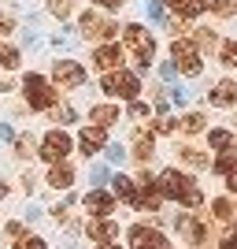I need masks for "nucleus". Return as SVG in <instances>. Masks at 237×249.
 Segmentation results:
<instances>
[{
	"label": "nucleus",
	"instance_id": "nucleus-16",
	"mask_svg": "<svg viewBox=\"0 0 237 249\" xmlns=\"http://www.w3.org/2000/svg\"><path fill=\"white\" fill-rule=\"evenodd\" d=\"M163 4L174 11V15H182V19H196V15L207 11V0H163Z\"/></svg>",
	"mask_w": 237,
	"mask_h": 249
},
{
	"label": "nucleus",
	"instance_id": "nucleus-35",
	"mask_svg": "<svg viewBox=\"0 0 237 249\" xmlns=\"http://www.w3.org/2000/svg\"><path fill=\"white\" fill-rule=\"evenodd\" d=\"M148 15H152L156 22H163V19H167V11H163V0H152V4H148Z\"/></svg>",
	"mask_w": 237,
	"mask_h": 249
},
{
	"label": "nucleus",
	"instance_id": "nucleus-24",
	"mask_svg": "<svg viewBox=\"0 0 237 249\" xmlns=\"http://www.w3.org/2000/svg\"><path fill=\"white\" fill-rule=\"evenodd\" d=\"M211 216H215L219 223H230V219H234V205H230L226 197H215V205H211Z\"/></svg>",
	"mask_w": 237,
	"mask_h": 249
},
{
	"label": "nucleus",
	"instance_id": "nucleus-22",
	"mask_svg": "<svg viewBox=\"0 0 237 249\" xmlns=\"http://www.w3.org/2000/svg\"><path fill=\"white\" fill-rule=\"evenodd\" d=\"M152 153H156V142H152V134H137V138H134V156L144 164V160H152Z\"/></svg>",
	"mask_w": 237,
	"mask_h": 249
},
{
	"label": "nucleus",
	"instance_id": "nucleus-21",
	"mask_svg": "<svg viewBox=\"0 0 237 249\" xmlns=\"http://www.w3.org/2000/svg\"><path fill=\"white\" fill-rule=\"evenodd\" d=\"M115 234H119V227H115L111 219H100V223H89V238H96V242H111Z\"/></svg>",
	"mask_w": 237,
	"mask_h": 249
},
{
	"label": "nucleus",
	"instance_id": "nucleus-18",
	"mask_svg": "<svg viewBox=\"0 0 237 249\" xmlns=\"http://www.w3.org/2000/svg\"><path fill=\"white\" fill-rule=\"evenodd\" d=\"M89 119H93V126H104V130H108V126L119 119V108H111V104H96L93 112H89Z\"/></svg>",
	"mask_w": 237,
	"mask_h": 249
},
{
	"label": "nucleus",
	"instance_id": "nucleus-43",
	"mask_svg": "<svg viewBox=\"0 0 237 249\" xmlns=\"http://www.w3.org/2000/svg\"><path fill=\"white\" fill-rule=\"evenodd\" d=\"M96 4H100V8H108V11H111V8H119L123 0H96Z\"/></svg>",
	"mask_w": 237,
	"mask_h": 249
},
{
	"label": "nucleus",
	"instance_id": "nucleus-11",
	"mask_svg": "<svg viewBox=\"0 0 237 249\" xmlns=\"http://www.w3.org/2000/svg\"><path fill=\"white\" fill-rule=\"evenodd\" d=\"M207 101L215 104V108H234V104H237V82H234V78L215 82V86H211V93H207Z\"/></svg>",
	"mask_w": 237,
	"mask_h": 249
},
{
	"label": "nucleus",
	"instance_id": "nucleus-33",
	"mask_svg": "<svg viewBox=\"0 0 237 249\" xmlns=\"http://www.w3.org/2000/svg\"><path fill=\"white\" fill-rule=\"evenodd\" d=\"M15 249H45V242L37 234H22V238H15Z\"/></svg>",
	"mask_w": 237,
	"mask_h": 249
},
{
	"label": "nucleus",
	"instance_id": "nucleus-17",
	"mask_svg": "<svg viewBox=\"0 0 237 249\" xmlns=\"http://www.w3.org/2000/svg\"><path fill=\"white\" fill-rule=\"evenodd\" d=\"M207 145L215 149V153H237V138L230 134V130H211V134H207Z\"/></svg>",
	"mask_w": 237,
	"mask_h": 249
},
{
	"label": "nucleus",
	"instance_id": "nucleus-4",
	"mask_svg": "<svg viewBox=\"0 0 237 249\" xmlns=\"http://www.w3.org/2000/svg\"><path fill=\"white\" fill-rule=\"evenodd\" d=\"M100 89H104V93H111V97H123V101H134L137 89H141V82H137V74H134V71L115 67V71H104Z\"/></svg>",
	"mask_w": 237,
	"mask_h": 249
},
{
	"label": "nucleus",
	"instance_id": "nucleus-10",
	"mask_svg": "<svg viewBox=\"0 0 237 249\" xmlns=\"http://www.w3.org/2000/svg\"><path fill=\"white\" fill-rule=\"evenodd\" d=\"M52 78H56V86H63V89H78V86L85 82V71H82L74 60H56Z\"/></svg>",
	"mask_w": 237,
	"mask_h": 249
},
{
	"label": "nucleus",
	"instance_id": "nucleus-30",
	"mask_svg": "<svg viewBox=\"0 0 237 249\" xmlns=\"http://www.w3.org/2000/svg\"><path fill=\"white\" fill-rule=\"evenodd\" d=\"M215 45H219L215 30H196V49H215Z\"/></svg>",
	"mask_w": 237,
	"mask_h": 249
},
{
	"label": "nucleus",
	"instance_id": "nucleus-9",
	"mask_svg": "<svg viewBox=\"0 0 237 249\" xmlns=\"http://www.w3.org/2000/svg\"><path fill=\"white\" fill-rule=\"evenodd\" d=\"M130 249H171V242H167L156 227L137 223V227H130Z\"/></svg>",
	"mask_w": 237,
	"mask_h": 249
},
{
	"label": "nucleus",
	"instance_id": "nucleus-42",
	"mask_svg": "<svg viewBox=\"0 0 237 249\" xmlns=\"http://www.w3.org/2000/svg\"><path fill=\"white\" fill-rule=\"evenodd\" d=\"M11 30H15V22H11V19H4V15H0V37H8Z\"/></svg>",
	"mask_w": 237,
	"mask_h": 249
},
{
	"label": "nucleus",
	"instance_id": "nucleus-27",
	"mask_svg": "<svg viewBox=\"0 0 237 249\" xmlns=\"http://www.w3.org/2000/svg\"><path fill=\"white\" fill-rule=\"evenodd\" d=\"M48 11L56 15V19H67L74 11V0H48Z\"/></svg>",
	"mask_w": 237,
	"mask_h": 249
},
{
	"label": "nucleus",
	"instance_id": "nucleus-23",
	"mask_svg": "<svg viewBox=\"0 0 237 249\" xmlns=\"http://www.w3.org/2000/svg\"><path fill=\"white\" fill-rule=\"evenodd\" d=\"M178 156H182V164H189V167H207V156L200 153V149H193V145H182Z\"/></svg>",
	"mask_w": 237,
	"mask_h": 249
},
{
	"label": "nucleus",
	"instance_id": "nucleus-2",
	"mask_svg": "<svg viewBox=\"0 0 237 249\" xmlns=\"http://www.w3.org/2000/svg\"><path fill=\"white\" fill-rule=\"evenodd\" d=\"M123 41H126V49L137 56V67L148 71V63H152V56H156V37L144 30L141 22H130V26H123Z\"/></svg>",
	"mask_w": 237,
	"mask_h": 249
},
{
	"label": "nucleus",
	"instance_id": "nucleus-13",
	"mask_svg": "<svg viewBox=\"0 0 237 249\" xmlns=\"http://www.w3.org/2000/svg\"><path fill=\"white\" fill-rule=\"evenodd\" d=\"M123 63V49L119 45H100V49L93 52V67L96 71H115Z\"/></svg>",
	"mask_w": 237,
	"mask_h": 249
},
{
	"label": "nucleus",
	"instance_id": "nucleus-8",
	"mask_svg": "<svg viewBox=\"0 0 237 249\" xmlns=\"http://www.w3.org/2000/svg\"><path fill=\"white\" fill-rule=\"evenodd\" d=\"M115 34H119V26H115L111 19H104L96 11H85L82 15V37H89V41H108Z\"/></svg>",
	"mask_w": 237,
	"mask_h": 249
},
{
	"label": "nucleus",
	"instance_id": "nucleus-20",
	"mask_svg": "<svg viewBox=\"0 0 237 249\" xmlns=\"http://www.w3.org/2000/svg\"><path fill=\"white\" fill-rule=\"evenodd\" d=\"M48 182H52L56 190H67V186L74 182V171H71V164H56V167L48 171Z\"/></svg>",
	"mask_w": 237,
	"mask_h": 249
},
{
	"label": "nucleus",
	"instance_id": "nucleus-37",
	"mask_svg": "<svg viewBox=\"0 0 237 249\" xmlns=\"http://www.w3.org/2000/svg\"><path fill=\"white\" fill-rule=\"evenodd\" d=\"M52 119H56V123H71L74 112H71V108H52Z\"/></svg>",
	"mask_w": 237,
	"mask_h": 249
},
{
	"label": "nucleus",
	"instance_id": "nucleus-26",
	"mask_svg": "<svg viewBox=\"0 0 237 249\" xmlns=\"http://www.w3.org/2000/svg\"><path fill=\"white\" fill-rule=\"evenodd\" d=\"M182 130H186V134H200V130H204V115H200V112H189L186 119H182Z\"/></svg>",
	"mask_w": 237,
	"mask_h": 249
},
{
	"label": "nucleus",
	"instance_id": "nucleus-12",
	"mask_svg": "<svg viewBox=\"0 0 237 249\" xmlns=\"http://www.w3.org/2000/svg\"><path fill=\"white\" fill-rule=\"evenodd\" d=\"M178 234H182L189 246H204L207 227H204V223H200L196 216H178Z\"/></svg>",
	"mask_w": 237,
	"mask_h": 249
},
{
	"label": "nucleus",
	"instance_id": "nucleus-38",
	"mask_svg": "<svg viewBox=\"0 0 237 249\" xmlns=\"http://www.w3.org/2000/svg\"><path fill=\"white\" fill-rule=\"evenodd\" d=\"M89 178H93V186H100V182H108V167H100V164H96V167H93V175H89Z\"/></svg>",
	"mask_w": 237,
	"mask_h": 249
},
{
	"label": "nucleus",
	"instance_id": "nucleus-14",
	"mask_svg": "<svg viewBox=\"0 0 237 249\" xmlns=\"http://www.w3.org/2000/svg\"><path fill=\"white\" fill-rule=\"evenodd\" d=\"M78 145H82L85 156H96L104 145H108V134H104V126H85L82 138H78Z\"/></svg>",
	"mask_w": 237,
	"mask_h": 249
},
{
	"label": "nucleus",
	"instance_id": "nucleus-5",
	"mask_svg": "<svg viewBox=\"0 0 237 249\" xmlns=\"http://www.w3.org/2000/svg\"><path fill=\"white\" fill-rule=\"evenodd\" d=\"M171 56H174V67L186 78H196V74L204 71V63H200V49H196L193 41H182V37H174V45H171Z\"/></svg>",
	"mask_w": 237,
	"mask_h": 249
},
{
	"label": "nucleus",
	"instance_id": "nucleus-44",
	"mask_svg": "<svg viewBox=\"0 0 237 249\" xmlns=\"http://www.w3.org/2000/svg\"><path fill=\"white\" fill-rule=\"evenodd\" d=\"M96 249H119V246H111V242H96Z\"/></svg>",
	"mask_w": 237,
	"mask_h": 249
},
{
	"label": "nucleus",
	"instance_id": "nucleus-25",
	"mask_svg": "<svg viewBox=\"0 0 237 249\" xmlns=\"http://www.w3.org/2000/svg\"><path fill=\"white\" fill-rule=\"evenodd\" d=\"M0 67H4V71H15V67H19V49L0 45Z\"/></svg>",
	"mask_w": 237,
	"mask_h": 249
},
{
	"label": "nucleus",
	"instance_id": "nucleus-36",
	"mask_svg": "<svg viewBox=\"0 0 237 249\" xmlns=\"http://www.w3.org/2000/svg\"><path fill=\"white\" fill-rule=\"evenodd\" d=\"M108 149V160H111V164H123L126 160V149H119V145H104Z\"/></svg>",
	"mask_w": 237,
	"mask_h": 249
},
{
	"label": "nucleus",
	"instance_id": "nucleus-40",
	"mask_svg": "<svg viewBox=\"0 0 237 249\" xmlns=\"http://www.w3.org/2000/svg\"><path fill=\"white\" fill-rule=\"evenodd\" d=\"M130 115H134V119H144V115H148V108H144L141 101H134V104H130Z\"/></svg>",
	"mask_w": 237,
	"mask_h": 249
},
{
	"label": "nucleus",
	"instance_id": "nucleus-34",
	"mask_svg": "<svg viewBox=\"0 0 237 249\" xmlns=\"http://www.w3.org/2000/svg\"><path fill=\"white\" fill-rule=\"evenodd\" d=\"M222 249H237V227L234 223H226V231H222Z\"/></svg>",
	"mask_w": 237,
	"mask_h": 249
},
{
	"label": "nucleus",
	"instance_id": "nucleus-7",
	"mask_svg": "<svg viewBox=\"0 0 237 249\" xmlns=\"http://www.w3.org/2000/svg\"><path fill=\"white\" fill-rule=\"evenodd\" d=\"M71 149H74V145H71V138L63 134V130H48L37 153H41V160H48V164H63Z\"/></svg>",
	"mask_w": 237,
	"mask_h": 249
},
{
	"label": "nucleus",
	"instance_id": "nucleus-19",
	"mask_svg": "<svg viewBox=\"0 0 237 249\" xmlns=\"http://www.w3.org/2000/svg\"><path fill=\"white\" fill-rule=\"evenodd\" d=\"M111 182H115V194H119V197H123L126 205L134 208V201H137V186H134V178H126V175H115Z\"/></svg>",
	"mask_w": 237,
	"mask_h": 249
},
{
	"label": "nucleus",
	"instance_id": "nucleus-29",
	"mask_svg": "<svg viewBox=\"0 0 237 249\" xmlns=\"http://www.w3.org/2000/svg\"><path fill=\"white\" fill-rule=\"evenodd\" d=\"M15 145H19V149H15L19 156H33V153H37V138H33V134H22Z\"/></svg>",
	"mask_w": 237,
	"mask_h": 249
},
{
	"label": "nucleus",
	"instance_id": "nucleus-1",
	"mask_svg": "<svg viewBox=\"0 0 237 249\" xmlns=\"http://www.w3.org/2000/svg\"><path fill=\"white\" fill-rule=\"evenodd\" d=\"M156 186H159V197H171V201H182V205H189V208H196L200 205V190H196V182L189 175H182L178 167H167L163 175L156 178Z\"/></svg>",
	"mask_w": 237,
	"mask_h": 249
},
{
	"label": "nucleus",
	"instance_id": "nucleus-3",
	"mask_svg": "<svg viewBox=\"0 0 237 249\" xmlns=\"http://www.w3.org/2000/svg\"><path fill=\"white\" fill-rule=\"evenodd\" d=\"M22 93H26L30 108H37V112H52L60 104V89H52L48 78H41V74H26L22 78Z\"/></svg>",
	"mask_w": 237,
	"mask_h": 249
},
{
	"label": "nucleus",
	"instance_id": "nucleus-41",
	"mask_svg": "<svg viewBox=\"0 0 237 249\" xmlns=\"http://www.w3.org/2000/svg\"><path fill=\"white\" fill-rule=\"evenodd\" d=\"M226 186H230V190H234V194H237V164H234V167H230V171H226Z\"/></svg>",
	"mask_w": 237,
	"mask_h": 249
},
{
	"label": "nucleus",
	"instance_id": "nucleus-46",
	"mask_svg": "<svg viewBox=\"0 0 237 249\" xmlns=\"http://www.w3.org/2000/svg\"><path fill=\"white\" fill-rule=\"evenodd\" d=\"M4 194H8V186H4V182H0V197H4Z\"/></svg>",
	"mask_w": 237,
	"mask_h": 249
},
{
	"label": "nucleus",
	"instance_id": "nucleus-45",
	"mask_svg": "<svg viewBox=\"0 0 237 249\" xmlns=\"http://www.w3.org/2000/svg\"><path fill=\"white\" fill-rule=\"evenodd\" d=\"M8 89H11V86H8V82H0V93H8Z\"/></svg>",
	"mask_w": 237,
	"mask_h": 249
},
{
	"label": "nucleus",
	"instance_id": "nucleus-6",
	"mask_svg": "<svg viewBox=\"0 0 237 249\" xmlns=\"http://www.w3.org/2000/svg\"><path fill=\"white\" fill-rule=\"evenodd\" d=\"M134 186H137V201L134 208H141V212H156L159 208V186H156V175H148V171H141V175L134 178Z\"/></svg>",
	"mask_w": 237,
	"mask_h": 249
},
{
	"label": "nucleus",
	"instance_id": "nucleus-31",
	"mask_svg": "<svg viewBox=\"0 0 237 249\" xmlns=\"http://www.w3.org/2000/svg\"><path fill=\"white\" fill-rule=\"evenodd\" d=\"M234 164H237V153H219L215 156V171H219V175H226Z\"/></svg>",
	"mask_w": 237,
	"mask_h": 249
},
{
	"label": "nucleus",
	"instance_id": "nucleus-15",
	"mask_svg": "<svg viewBox=\"0 0 237 249\" xmlns=\"http://www.w3.org/2000/svg\"><path fill=\"white\" fill-rule=\"evenodd\" d=\"M89 212H93L96 219H104V216H111V208H115V201H111V194H104V190H93V194H85V201H82Z\"/></svg>",
	"mask_w": 237,
	"mask_h": 249
},
{
	"label": "nucleus",
	"instance_id": "nucleus-39",
	"mask_svg": "<svg viewBox=\"0 0 237 249\" xmlns=\"http://www.w3.org/2000/svg\"><path fill=\"white\" fill-rule=\"evenodd\" d=\"M174 119H156V130H159V134H171V130H174Z\"/></svg>",
	"mask_w": 237,
	"mask_h": 249
},
{
	"label": "nucleus",
	"instance_id": "nucleus-28",
	"mask_svg": "<svg viewBox=\"0 0 237 249\" xmlns=\"http://www.w3.org/2000/svg\"><path fill=\"white\" fill-rule=\"evenodd\" d=\"M219 60L226 63V67H237V41H222V49H219Z\"/></svg>",
	"mask_w": 237,
	"mask_h": 249
},
{
	"label": "nucleus",
	"instance_id": "nucleus-32",
	"mask_svg": "<svg viewBox=\"0 0 237 249\" xmlns=\"http://www.w3.org/2000/svg\"><path fill=\"white\" fill-rule=\"evenodd\" d=\"M211 8H215V15H219V19H230V15L237 11V0H215Z\"/></svg>",
	"mask_w": 237,
	"mask_h": 249
}]
</instances>
